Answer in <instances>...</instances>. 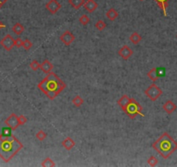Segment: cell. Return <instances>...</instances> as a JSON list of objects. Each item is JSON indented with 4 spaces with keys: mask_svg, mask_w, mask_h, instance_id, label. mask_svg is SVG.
<instances>
[{
    "mask_svg": "<svg viewBox=\"0 0 177 167\" xmlns=\"http://www.w3.org/2000/svg\"><path fill=\"white\" fill-rule=\"evenodd\" d=\"M38 88L51 100H53L66 88V84L51 71L38 84Z\"/></svg>",
    "mask_w": 177,
    "mask_h": 167,
    "instance_id": "obj_1",
    "label": "cell"
},
{
    "mask_svg": "<svg viewBox=\"0 0 177 167\" xmlns=\"http://www.w3.org/2000/svg\"><path fill=\"white\" fill-rule=\"evenodd\" d=\"M24 148L23 144L13 135H0V158L8 163Z\"/></svg>",
    "mask_w": 177,
    "mask_h": 167,
    "instance_id": "obj_2",
    "label": "cell"
},
{
    "mask_svg": "<svg viewBox=\"0 0 177 167\" xmlns=\"http://www.w3.org/2000/svg\"><path fill=\"white\" fill-rule=\"evenodd\" d=\"M152 147L163 158L167 159L177 150V142L168 132H164L153 143Z\"/></svg>",
    "mask_w": 177,
    "mask_h": 167,
    "instance_id": "obj_3",
    "label": "cell"
},
{
    "mask_svg": "<svg viewBox=\"0 0 177 167\" xmlns=\"http://www.w3.org/2000/svg\"><path fill=\"white\" fill-rule=\"evenodd\" d=\"M123 111L126 113L129 118H132V119H134L135 117H137L138 115L142 116V117H145V115L142 113V105H140L139 103L135 99H130L129 103L127 105Z\"/></svg>",
    "mask_w": 177,
    "mask_h": 167,
    "instance_id": "obj_4",
    "label": "cell"
},
{
    "mask_svg": "<svg viewBox=\"0 0 177 167\" xmlns=\"http://www.w3.org/2000/svg\"><path fill=\"white\" fill-rule=\"evenodd\" d=\"M144 93L149 99L154 102V101H156L162 96V90L160 87L157 86L155 84H152L150 86H149L146 89Z\"/></svg>",
    "mask_w": 177,
    "mask_h": 167,
    "instance_id": "obj_5",
    "label": "cell"
},
{
    "mask_svg": "<svg viewBox=\"0 0 177 167\" xmlns=\"http://www.w3.org/2000/svg\"><path fill=\"white\" fill-rule=\"evenodd\" d=\"M5 124L6 126L10 127L12 130H15L19 126L18 116L16 113H12L8 118L5 120Z\"/></svg>",
    "mask_w": 177,
    "mask_h": 167,
    "instance_id": "obj_6",
    "label": "cell"
},
{
    "mask_svg": "<svg viewBox=\"0 0 177 167\" xmlns=\"http://www.w3.org/2000/svg\"><path fill=\"white\" fill-rule=\"evenodd\" d=\"M0 44L4 47L7 51H10L15 46V39L10 34H7L5 37H3L0 41Z\"/></svg>",
    "mask_w": 177,
    "mask_h": 167,
    "instance_id": "obj_7",
    "label": "cell"
},
{
    "mask_svg": "<svg viewBox=\"0 0 177 167\" xmlns=\"http://www.w3.org/2000/svg\"><path fill=\"white\" fill-rule=\"evenodd\" d=\"M45 8L47 11H49L51 14H56V13L62 8L61 4L57 0H50L46 5Z\"/></svg>",
    "mask_w": 177,
    "mask_h": 167,
    "instance_id": "obj_8",
    "label": "cell"
},
{
    "mask_svg": "<svg viewBox=\"0 0 177 167\" xmlns=\"http://www.w3.org/2000/svg\"><path fill=\"white\" fill-rule=\"evenodd\" d=\"M75 36L70 31H65L60 36V40L63 42L66 46H69L75 41Z\"/></svg>",
    "mask_w": 177,
    "mask_h": 167,
    "instance_id": "obj_9",
    "label": "cell"
},
{
    "mask_svg": "<svg viewBox=\"0 0 177 167\" xmlns=\"http://www.w3.org/2000/svg\"><path fill=\"white\" fill-rule=\"evenodd\" d=\"M133 53H134L133 50L128 45H123L118 50V55L120 56L123 60H128L129 58H130L132 57Z\"/></svg>",
    "mask_w": 177,
    "mask_h": 167,
    "instance_id": "obj_10",
    "label": "cell"
},
{
    "mask_svg": "<svg viewBox=\"0 0 177 167\" xmlns=\"http://www.w3.org/2000/svg\"><path fill=\"white\" fill-rule=\"evenodd\" d=\"M162 108H163V110H164L168 114H171V113H173L174 111L176 110L177 106L173 101L168 100V101H166L164 104H163Z\"/></svg>",
    "mask_w": 177,
    "mask_h": 167,
    "instance_id": "obj_11",
    "label": "cell"
},
{
    "mask_svg": "<svg viewBox=\"0 0 177 167\" xmlns=\"http://www.w3.org/2000/svg\"><path fill=\"white\" fill-rule=\"evenodd\" d=\"M83 7L85 8V10L88 12L91 13L93 12H95V10L97 9L98 5L94 0H87V1H85V3L83 5Z\"/></svg>",
    "mask_w": 177,
    "mask_h": 167,
    "instance_id": "obj_12",
    "label": "cell"
},
{
    "mask_svg": "<svg viewBox=\"0 0 177 167\" xmlns=\"http://www.w3.org/2000/svg\"><path fill=\"white\" fill-rule=\"evenodd\" d=\"M61 144H62L63 147H64V149L67 150V151L72 150V149L75 147V145H76V142L70 137H67L66 138H64Z\"/></svg>",
    "mask_w": 177,
    "mask_h": 167,
    "instance_id": "obj_13",
    "label": "cell"
},
{
    "mask_svg": "<svg viewBox=\"0 0 177 167\" xmlns=\"http://www.w3.org/2000/svg\"><path fill=\"white\" fill-rule=\"evenodd\" d=\"M40 69L45 74H49L53 70V64L48 59H45L42 64H40Z\"/></svg>",
    "mask_w": 177,
    "mask_h": 167,
    "instance_id": "obj_14",
    "label": "cell"
},
{
    "mask_svg": "<svg viewBox=\"0 0 177 167\" xmlns=\"http://www.w3.org/2000/svg\"><path fill=\"white\" fill-rule=\"evenodd\" d=\"M156 5H158L159 8L162 10V12L163 13L165 17L167 16V8L169 6V2L170 0H154Z\"/></svg>",
    "mask_w": 177,
    "mask_h": 167,
    "instance_id": "obj_15",
    "label": "cell"
},
{
    "mask_svg": "<svg viewBox=\"0 0 177 167\" xmlns=\"http://www.w3.org/2000/svg\"><path fill=\"white\" fill-rule=\"evenodd\" d=\"M129 101H130V98L129 96H127V95H123L122 97H121V99H118L117 104L122 108V110L123 111L127 106V105L129 103Z\"/></svg>",
    "mask_w": 177,
    "mask_h": 167,
    "instance_id": "obj_16",
    "label": "cell"
},
{
    "mask_svg": "<svg viewBox=\"0 0 177 167\" xmlns=\"http://www.w3.org/2000/svg\"><path fill=\"white\" fill-rule=\"evenodd\" d=\"M147 76L153 82H155L156 80H158V78H160L158 75V72H157V68L156 67H154L151 70H149V71L147 73Z\"/></svg>",
    "mask_w": 177,
    "mask_h": 167,
    "instance_id": "obj_17",
    "label": "cell"
},
{
    "mask_svg": "<svg viewBox=\"0 0 177 167\" xmlns=\"http://www.w3.org/2000/svg\"><path fill=\"white\" fill-rule=\"evenodd\" d=\"M118 15H119V13L117 12L114 8H110L107 12H106V17L110 21H115V19H117Z\"/></svg>",
    "mask_w": 177,
    "mask_h": 167,
    "instance_id": "obj_18",
    "label": "cell"
},
{
    "mask_svg": "<svg viewBox=\"0 0 177 167\" xmlns=\"http://www.w3.org/2000/svg\"><path fill=\"white\" fill-rule=\"evenodd\" d=\"M129 40L134 44H137L142 41V36L138 32H133L132 34L129 36Z\"/></svg>",
    "mask_w": 177,
    "mask_h": 167,
    "instance_id": "obj_19",
    "label": "cell"
},
{
    "mask_svg": "<svg viewBox=\"0 0 177 167\" xmlns=\"http://www.w3.org/2000/svg\"><path fill=\"white\" fill-rule=\"evenodd\" d=\"M24 31H25V27L20 23H16L12 26V31L17 35H21L24 32Z\"/></svg>",
    "mask_w": 177,
    "mask_h": 167,
    "instance_id": "obj_20",
    "label": "cell"
},
{
    "mask_svg": "<svg viewBox=\"0 0 177 167\" xmlns=\"http://www.w3.org/2000/svg\"><path fill=\"white\" fill-rule=\"evenodd\" d=\"M69 3L73 8H75L76 10H78L79 8L83 6L85 0H69Z\"/></svg>",
    "mask_w": 177,
    "mask_h": 167,
    "instance_id": "obj_21",
    "label": "cell"
},
{
    "mask_svg": "<svg viewBox=\"0 0 177 167\" xmlns=\"http://www.w3.org/2000/svg\"><path fill=\"white\" fill-rule=\"evenodd\" d=\"M83 102H84L83 99H82L81 96H79V95H77L76 97H74L73 99H72V104H73V105H75L76 107H80V106H82V105L83 104Z\"/></svg>",
    "mask_w": 177,
    "mask_h": 167,
    "instance_id": "obj_22",
    "label": "cell"
},
{
    "mask_svg": "<svg viewBox=\"0 0 177 167\" xmlns=\"http://www.w3.org/2000/svg\"><path fill=\"white\" fill-rule=\"evenodd\" d=\"M41 165L43 167H54L56 166V164L55 162L51 159V158H46L42 163H41Z\"/></svg>",
    "mask_w": 177,
    "mask_h": 167,
    "instance_id": "obj_23",
    "label": "cell"
},
{
    "mask_svg": "<svg viewBox=\"0 0 177 167\" xmlns=\"http://www.w3.org/2000/svg\"><path fill=\"white\" fill-rule=\"evenodd\" d=\"M106 26H107L106 23H105L104 21H102V20H98V21L95 23V28L100 31H103V30L106 28Z\"/></svg>",
    "mask_w": 177,
    "mask_h": 167,
    "instance_id": "obj_24",
    "label": "cell"
},
{
    "mask_svg": "<svg viewBox=\"0 0 177 167\" xmlns=\"http://www.w3.org/2000/svg\"><path fill=\"white\" fill-rule=\"evenodd\" d=\"M36 137L38 138L39 141H44V139L47 137V134L44 132V130H40L36 133Z\"/></svg>",
    "mask_w": 177,
    "mask_h": 167,
    "instance_id": "obj_25",
    "label": "cell"
},
{
    "mask_svg": "<svg viewBox=\"0 0 177 167\" xmlns=\"http://www.w3.org/2000/svg\"><path fill=\"white\" fill-rule=\"evenodd\" d=\"M147 163L149 164V165L150 166H155L157 164H158V159L155 157V156H151L148 158Z\"/></svg>",
    "mask_w": 177,
    "mask_h": 167,
    "instance_id": "obj_26",
    "label": "cell"
},
{
    "mask_svg": "<svg viewBox=\"0 0 177 167\" xmlns=\"http://www.w3.org/2000/svg\"><path fill=\"white\" fill-rule=\"evenodd\" d=\"M89 21H90V19L85 14L79 18V22H80V24L82 25H87L89 23Z\"/></svg>",
    "mask_w": 177,
    "mask_h": 167,
    "instance_id": "obj_27",
    "label": "cell"
},
{
    "mask_svg": "<svg viewBox=\"0 0 177 167\" xmlns=\"http://www.w3.org/2000/svg\"><path fill=\"white\" fill-rule=\"evenodd\" d=\"M23 48L26 50H29L31 49L32 47V43L31 40H29V39H25V40H24L23 41V46H22Z\"/></svg>",
    "mask_w": 177,
    "mask_h": 167,
    "instance_id": "obj_28",
    "label": "cell"
},
{
    "mask_svg": "<svg viewBox=\"0 0 177 167\" xmlns=\"http://www.w3.org/2000/svg\"><path fill=\"white\" fill-rule=\"evenodd\" d=\"M30 67L33 71H38V69L40 68V63L38 62V60H33L30 64Z\"/></svg>",
    "mask_w": 177,
    "mask_h": 167,
    "instance_id": "obj_29",
    "label": "cell"
},
{
    "mask_svg": "<svg viewBox=\"0 0 177 167\" xmlns=\"http://www.w3.org/2000/svg\"><path fill=\"white\" fill-rule=\"evenodd\" d=\"M12 130L10 128V127H5V128H3V130H2V133H1V135H3V136L7 137V136H11V135H12Z\"/></svg>",
    "mask_w": 177,
    "mask_h": 167,
    "instance_id": "obj_30",
    "label": "cell"
},
{
    "mask_svg": "<svg viewBox=\"0 0 177 167\" xmlns=\"http://www.w3.org/2000/svg\"><path fill=\"white\" fill-rule=\"evenodd\" d=\"M28 121V119L26 118L25 116L24 115H20L18 117V123L19 125H23V124H25Z\"/></svg>",
    "mask_w": 177,
    "mask_h": 167,
    "instance_id": "obj_31",
    "label": "cell"
},
{
    "mask_svg": "<svg viewBox=\"0 0 177 167\" xmlns=\"http://www.w3.org/2000/svg\"><path fill=\"white\" fill-rule=\"evenodd\" d=\"M15 46L18 47V48H20V47L23 46V40H22L20 37L17 38V39H15Z\"/></svg>",
    "mask_w": 177,
    "mask_h": 167,
    "instance_id": "obj_32",
    "label": "cell"
},
{
    "mask_svg": "<svg viewBox=\"0 0 177 167\" xmlns=\"http://www.w3.org/2000/svg\"><path fill=\"white\" fill-rule=\"evenodd\" d=\"M157 72H158L159 77H162L166 73V71L164 68H157Z\"/></svg>",
    "mask_w": 177,
    "mask_h": 167,
    "instance_id": "obj_33",
    "label": "cell"
},
{
    "mask_svg": "<svg viewBox=\"0 0 177 167\" xmlns=\"http://www.w3.org/2000/svg\"><path fill=\"white\" fill-rule=\"evenodd\" d=\"M8 0H0V8L3 6L5 3H6Z\"/></svg>",
    "mask_w": 177,
    "mask_h": 167,
    "instance_id": "obj_34",
    "label": "cell"
},
{
    "mask_svg": "<svg viewBox=\"0 0 177 167\" xmlns=\"http://www.w3.org/2000/svg\"><path fill=\"white\" fill-rule=\"evenodd\" d=\"M3 28H5V24H3V23L0 21V30H1V29H3Z\"/></svg>",
    "mask_w": 177,
    "mask_h": 167,
    "instance_id": "obj_35",
    "label": "cell"
},
{
    "mask_svg": "<svg viewBox=\"0 0 177 167\" xmlns=\"http://www.w3.org/2000/svg\"><path fill=\"white\" fill-rule=\"evenodd\" d=\"M140 1H144V0H140Z\"/></svg>",
    "mask_w": 177,
    "mask_h": 167,
    "instance_id": "obj_36",
    "label": "cell"
},
{
    "mask_svg": "<svg viewBox=\"0 0 177 167\" xmlns=\"http://www.w3.org/2000/svg\"><path fill=\"white\" fill-rule=\"evenodd\" d=\"M176 37H177V36H176Z\"/></svg>",
    "mask_w": 177,
    "mask_h": 167,
    "instance_id": "obj_37",
    "label": "cell"
}]
</instances>
